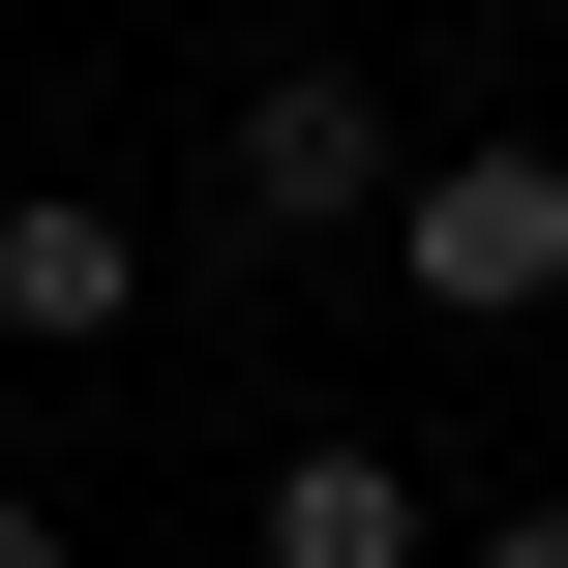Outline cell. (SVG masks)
Returning a JSON list of instances; mask_svg holds the SVG:
<instances>
[{
	"label": "cell",
	"mask_w": 568,
	"mask_h": 568,
	"mask_svg": "<svg viewBox=\"0 0 568 568\" xmlns=\"http://www.w3.org/2000/svg\"><path fill=\"white\" fill-rule=\"evenodd\" d=\"M389 180H419V90H359V60H240L210 90V240H389Z\"/></svg>",
	"instance_id": "1"
},
{
	"label": "cell",
	"mask_w": 568,
	"mask_h": 568,
	"mask_svg": "<svg viewBox=\"0 0 568 568\" xmlns=\"http://www.w3.org/2000/svg\"><path fill=\"white\" fill-rule=\"evenodd\" d=\"M389 270H419L449 329H539V300H568V120H419Z\"/></svg>",
	"instance_id": "2"
},
{
	"label": "cell",
	"mask_w": 568,
	"mask_h": 568,
	"mask_svg": "<svg viewBox=\"0 0 568 568\" xmlns=\"http://www.w3.org/2000/svg\"><path fill=\"white\" fill-rule=\"evenodd\" d=\"M0 329H30V359H120V329H150V240H120L90 180H0Z\"/></svg>",
	"instance_id": "3"
},
{
	"label": "cell",
	"mask_w": 568,
	"mask_h": 568,
	"mask_svg": "<svg viewBox=\"0 0 568 568\" xmlns=\"http://www.w3.org/2000/svg\"><path fill=\"white\" fill-rule=\"evenodd\" d=\"M240 539H270V568H449V509H419V449H359V419H329V449H270V509H240Z\"/></svg>",
	"instance_id": "4"
},
{
	"label": "cell",
	"mask_w": 568,
	"mask_h": 568,
	"mask_svg": "<svg viewBox=\"0 0 568 568\" xmlns=\"http://www.w3.org/2000/svg\"><path fill=\"white\" fill-rule=\"evenodd\" d=\"M449 568H568V479H539V509H449Z\"/></svg>",
	"instance_id": "5"
},
{
	"label": "cell",
	"mask_w": 568,
	"mask_h": 568,
	"mask_svg": "<svg viewBox=\"0 0 568 568\" xmlns=\"http://www.w3.org/2000/svg\"><path fill=\"white\" fill-rule=\"evenodd\" d=\"M0 568H90V539H60V509H30V479H0Z\"/></svg>",
	"instance_id": "6"
}]
</instances>
